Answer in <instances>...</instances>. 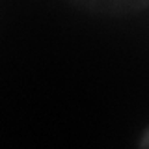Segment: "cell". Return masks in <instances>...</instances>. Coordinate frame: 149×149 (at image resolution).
I'll use <instances>...</instances> for the list:
<instances>
[{
	"label": "cell",
	"instance_id": "1",
	"mask_svg": "<svg viewBox=\"0 0 149 149\" xmlns=\"http://www.w3.org/2000/svg\"><path fill=\"white\" fill-rule=\"evenodd\" d=\"M71 2L86 11L112 17L136 15L146 11L149 6V0H71Z\"/></svg>",
	"mask_w": 149,
	"mask_h": 149
}]
</instances>
